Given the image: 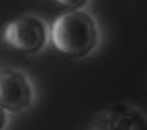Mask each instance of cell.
<instances>
[{
	"label": "cell",
	"instance_id": "7a4b0ae2",
	"mask_svg": "<svg viewBox=\"0 0 147 130\" xmlns=\"http://www.w3.org/2000/svg\"><path fill=\"white\" fill-rule=\"evenodd\" d=\"M50 31L44 20L35 15H22L11 20L4 29V40L9 48L24 55H35L46 46Z\"/></svg>",
	"mask_w": 147,
	"mask_h": 130
},
{
	"label": "cell",
	"instance_id": "6da1fadb",
	"mask_svg": "<svg viewBox=\"0 0 147 130\" xmlns=\"http://www.w3.org/2000/svg\"><path fill=\"white\" fill-rule=\"evenodd\" d=\"M50 39L59 53L72 59H83L98 48L99 26L90 13L83 9H70L53 20Z\"/></svg>",
	"mask_w": 147,
	"mask_h": 130
},
{
	"label": "cell",
	"instance_id": "5b68a950",
	"mask_svg": "<svg viewBox=\"0 0 147 130\" xmlns=\"http://www.w3.org/2000/svg\"><path fill=\"white\" fill-rule=\"evenodd\" d=\"M55 2L68 7V9H83L88 4V0H55Z\"/></svg>",
	"mask_w": 147,
	"mask_h": 130
},
{
	"label": "cell",
	"instance_id": "277c9868",
	"mask_svg": "<svg viewBox=\"0 0 147 130\" xmlns=\"http://www.w3.org/2000/svg\"><path fill=\"white\" fill-rule=\"evenodd\" d=\"M88 130H147V115L129 103H110L92 117Z\"/></svg>",
	"mask_w": 147,
	"mask_h": 130
},
{
	"label": "cell",
	"instance_id": "3957f363",
	"mask_svg": "<svg viewBox=\"0 0 147 130\" xmlns=\"http://www.w3.org/2000/svg\"><path fill=\"white\" fill-rule=\"evenodd\" d=\"M35 90L30 77L22 70H0V106L6 112L20 114L33 105Z\"/></svg>",
	"mask_w": 147,
	"mask_h": 130
},
{
	"label": "cell",
	"instance_id": "8992f818",
	"mask_svg": "<svg viewBox=\"0 0 147 130\" xmlns=\"http://www.w3.org/2000/svg\"><path fill=\"white\" fill-rule=\"evenodd\" d=\"M7 127V112L0 106V130H6Z\"/></svg>",
	"mask_w": 147,
	"mask_h": 130
}]
</instances>
